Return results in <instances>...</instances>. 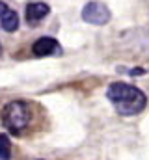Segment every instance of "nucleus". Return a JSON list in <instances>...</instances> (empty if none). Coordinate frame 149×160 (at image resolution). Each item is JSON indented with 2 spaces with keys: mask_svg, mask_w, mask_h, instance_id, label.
<instances>
[{
  "mask_svg": "<svg viewBox=\"0 0 149 160\" xmlns=\"http://www.w3.org/2000/svg\"><path fill=\"white\" fill-rule=\"evenodd\" d=\"M49 11H50V8L47 4H43V2H32V4L26 6V21L30 24H36V22L43 21L49 15Z\"/></svg>",
  "mask_w": 149,
  "mask_h": 160,
  "instance_id": "obj_5",
  "label": "nucleus"
},
{
  "mask_svg": "<svg viewBox=\"0 0 149 160\" xmlns=\"http://www.w3.org/2000/svg\"><path fill=\"white\" fill-rule=\"evenodd\" d=\"M11 158V142L8 134L0 132V160H9Z\"/></svg>",
  "mask_w": 149,
  "mask_h": 160,
  "instance_id": "obj_7",
  "label": "nucleus"
},
{
  "mask_svg": "<svg viewBox=\"0 0 149 160\" xmlns=\"http://www.w3.org/2000/svg\"><path fill=\"white\" fill-rule=\"evenodd\" d=\"M0 54H2V45H0Z\"/></svg>",
  "mask_w": 149,
  "mask_h": 160,
  "instance_id": "obj_9",
  "label": "nucleus"
},
{
  "mask_svg": "<svg viewBox=\"0 0 149 160\" xmlns=\"http://www.w3.org/2000/svg\"><path fill=\"white\" fill-rule=\"evenodd\" d=\"M106 97L121 116H136L146 108V95L142 89L125 82H114L106 89Z\"/></svg>",
  "mask_w": 149,
  "mask_h": 160,
  "instance_id": "obj_1",
  "label": "nucleus"
},
{
  "mask_svg": "<svg viewBox=\"0 0 149 160\" xmlns=\"http://www.w3.org/2000/svg\"><path fill=\"white\" fill-rule=\"evenodd\" d=\"M30 119H32V108L24 101H11L2 110V121L13 134L23 132L30 125Z\"/></svg>",
  "mask_w": 149,
  "mask_h": 160,
  "instance_id": "obj_2",
  "label": "nucleus"
},
{
  "mask_svg": "<svg viewBox=\"0 0 149 160\" xmlns=\"http://www.w3.org/2000/svg\"><path fill=\"white\" fill-rule=\"evenodd\" d=\"M8 9H9V8H8V4H6V2H2V0H0V17H2V15H4V13H6V11H8Z\"/></svg>",
  "mask_w": 149,
  "mask_h": 160,
  "instance_id": "obj_8",
  "label": "nucleus"
},
{
  "mask_svg": "<svg viewBox=\"0 0 149 160\" xmlns=\"http://www.w3.org/2000/svg\"><path fill=\"white\" fill-rule=\"evenodd\" d=\"M82 19L90 24L103 26L110 21V9L103 2H88L82 9Z\"/></svg>",
  "mask_w": 149,
  "mask_h": 160,
  "instance_id": "obj_3",
  "label": "nucleus"
},
{
  "mask_svg": "<svg viewBox=\"0 0 149 160\" xmlns=\"http://www.w3.org/2000/svg\"><path fill=\"white\" fill-rule=\"evenodd\" d=\"M0 26H2V30H6V32H15L17 28H19V15H17V11H13V9H8L2 17H0Z\"/></svg>",
  "mask_w": 149,
  "mask_h": 160,
  "instance_id": "obj_6",
  "label": "nucleus"
},
{
  "mask_svg": "<svg viewBox=\"0 0 149 160\" xmlns=\"http://www.w3.org/2000/svg\"><path fill=\"white\" fill-rule=\"evenodd\" d=\"M32 52L43 58V56H56L62 54V47L54 38H39V39L32 45Z\"/></svg>",
  "mask_w": 149,
  "mask_h": 160,
  "instance_id": "obj_4",
  "label": "nucleus"
}]
</instances>
